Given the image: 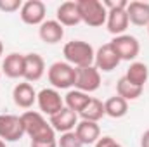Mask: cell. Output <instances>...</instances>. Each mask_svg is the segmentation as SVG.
<instances>
[{"instance_id":"obj_15","label":"cell","mask_w":149,"mask_h":147,"mask_svg":"<svg viewBox=\"0 0 149 147\" xmlns=\"http://www.w3.org/2000/svg\"><path fill=\"white\" fill-rule=\"evenodd\" d=\"M128 24H130V21H128L127 9H113V10H108L106 26H108V31L111 35H114V37L125 35Z\"/></svg>"},{"instance_id":"obj_25","label":"cell","mask_w":149,"mask_h":147,"mask_svg":"<svg viewBox=\"0 0 149 147\" xmlns=\"http://www.w3.org/2000/svg\"><path fill=\"white\" fill-rule=\"evenodd\" d=\"M57 147H83V144L80 142V139L76 137V133L73 130V132L61 133V137L57 140Z\"/></svg>"},{"instance_id":"obj_20","label":"cell","mask_w":149,"mask_h":147,"mask_svg":"<svg viewBox=\"0 0 149 147\" xmlns=\"http://www.w3.org/2000/svg\"><path fill=\"white\" fill-rule=\"evenodd\" d=\"M125 78H127L132 85L144 88V85H146V81H148V78H149L148 66H146L144 62H139V61L132 62V64L128 66L127 73H125Z\"/></svg>"},{"instance_id":"obj_3","label":"cell","mask_w":149,"mask_h":147,"mask_svg":"<svg viewBox=\"0 0 149 147\" xmlns=\"http://www.w3.org/2000/svg\"><path fill=\"white\" fill-rule=\"evenodd\" d=\"M76 5L80 10L81 23H85L87 26L99 28V26L106 24L108 9L104 7V3L101 0H76Z\"/></svg>"},{"instance_id":"obj_23","label":"cell","mask_w":149,"mask_h":147,"mask_svg":"<svg viewBox=\"0 0 149 147\" xmlns=\"http://www.w3.org/2000/svg\"><path fill=\"white\" fill-rule=\"evenodd\" d=\"M81 119H87V121H99V119H102L104 116H106V109H104V102L102 101H99V99H95V97H92L90 99V102L87 104V107L81 111L80 114H78Z\"/></svg>"},{"instance_id":"obj_24","label":"cell","mask_w":149,"mask_h":147,"mask_svg":"<svg viewBox=\"0 0 149 147\" xmlns=\"http://www.w3.org/2000/svg\"><path fill=\"white\" fill-rule=\"evenodd\" d=\"M116 95H120L121 99H125L127 102L128 101H135L142 95V88L141 87H135L132 85L125 76H121L116 83Z\"/></svg>"},{"instance_id":"obj_26","label":"cell","mask_w":149,"mask_h":147,"mask_svg":"<svg viewBox=\"0 0 149 147\" xmlns=\"http://www.w3.org/2000/svg\"><path fill=\"white\" fill-rule=\"evenodd\" d=\"M21 7H23L21 0H0L2 12H16V10H21Z\"/></svg>"},{"instance_id":"obj_7","label":"cell","mask_w":149,"mask_h":147,"mask_svg":"<svg viewBox=\"0 0 149 147\" xmlns=\"http://www.w3.org/2000/svg\"><path fill=\"white\" fill-rule=\"evenodd\" d=\"M111 47L114 49V52L118 54L120 61H134L139 52H141V43L139 40L132 35H120V37H114L109 42Z\"/></svg>"},{"instance_id":"obj_14","label":"cell","mask_w":149,"mask_h":147,"mask_svg":"<svg viewBox=\"0 0 149 147\" xmlns=\"http://www.w3.org/2000/svg\"><path fill=\"white\" fill-rule=\"evenodd\" d=\"M38 37H40L42 42H45L49 45L59 43L64 38V26L61 23H57V19H47L40 24Z\"/></svg>"},{"instance_id":"obj_18","label":"cell","mask_w":149,"mask_h":147,"mask_svg":"<svg viewBox=\"0 0 149 147\" xmlns=\"http://www.w3.org/2000/svg\"><path fill=\"white\" fill-rule=\"evenodd\" d=\"M128 21L135 26H149V3L148 2H128L127 5Z\"/></svg>"},{"instance_id":"obj_21","label":"cell","mask_w":149,"mask_h":147,"mask_svg":"<svg viewBox=\"0 0 149 147\" xmlns=\"http://www.w3.org/2000/svg\"><path fill=\"white\" fill-rule=\"evenodd\" d=\"M90 99L92 97H88V94H85V92H80V90H70L68 94H66V97H64V106L68 107V109L74 111L76 114H80L81 111L87 107V104L90 102Z\"/></svg>"},{"instance_id":"obj_2","label":"cell","mask_w":149,"mask_h":147,"mask_svg":"<svg viewBox=\"0 0 149 147\" xmlns=\"http://www.w3.org/2000/svg\"><path fill=\"white\" fill-rule=\"evenodd\" d=\"M63 55L66 62L71 64L73 68H85V66H94L95 50L88 42L71 40L63 47Z\"/></svg>"},{"instance_id":"obj_31","label":"cell","mask_w":149,"mask_h":147,"mask_svg":"<svg viewBox=\"0 0 149 147\" xmlns=\"http://www.w3.org/2000/svg\"><path fill=\"white\" fill-rule=\"evenodd\" d=\"M2 54H3V43L0 42V55H2Z\"/></svg>"},{"instance_id":"obj_9","label":"cell","mask_w":149,"mask_h":147,"mask_svg":"<svg viewBox=\"0 0 149 147\" xmlns=\"http://www.w3.org/2000/svg\"><path fill=\"white\" fill-rule=\"evenodd\" d=\"M45 14H47V7L42 0L23 2V7L19 10L21 21L24 24H30V26H40L45 21Z\"/></svg>"},{"instance_id":"obj_32","label":"cell","mask_w":149,"mask_h":147,"mask_svg":"<svg viewBox=\"0 0 149 147\" xmlns=\"http://www.w3.org/2000/svg\"><path fill=\"white\" fill-rule=\"evenodd\" d=\"M0 147H7V144H5V142H3L2 139H0Z\"/></svg>"},{"instance_id":"obj_8","label":"cell","mask_w":149,"mask_h":147,"mask_svg":"<svg viewBox=\"0 0 149 147\" xmlns=\"http://www.w3.org/2000/svg\"><path fill=\"white\" fill-rule=\"evenodd\" d=\"M37 104L42 114H47L49 118L54 116L56 112L64 107V101L61 97V94L56 88H43L37 94Z\"/></svg>"},{"instance_id":"obj_4","label":"cell","mask_w":149,"mask_h":147,"mask_svg":"<svg viewBox=\"0 0 149 147\" xmlns=\"http://www.w3.org/2000/svg\"><path fill=\"white\" fill-rule=\"evenodd\" d=\"M47 78L52 88L56 90L71 88L74 87V80H76V68L68 64L66 61H57L50 64V68L47 69Z\"/></svg>"},{"instance_id":"obj_27","label":"cell","mask_w":149,"mask_h":147,"mask_svg":"<svg viewBox=\"0 0 149 147\" xmlns=\"http://www.w3.org/2000/svg\"><path fill=\"white\" fill-rule=\"evenodd\" d=\"M102 3H104V7L108 10H113V9H127V5H128L127 0H104Z\"/></svg>"},{"instance_id":"obj_11","label":"cell","mask_w":149,"mask_h":147,"mask_svg":"<svg viewBox=\"0 0 149 147\" xmlns=\"http://www.w3.org/2000/svg\"><path fill=\"white\" fill-rule=\"evenodd\" d=\"M49 123L54 128V132H61V133L73 132L78 125V114L64 106L59 112H56L54 116L49 118Z\"/></svg>"},{"instance_id":"obj_16","label":"cell","mask_w":149,"mask_h":147,"mask_svg":"<svg viewBox=\"0 0 149 147\" xmlns=\"http://www.w3.org/2000/svg\"><path fill=\"white\" fill-rule=\"evenodd\" d=\"M76 137L80 139V142L83 146H92L101 139V128L95 121H87V119H80L76 128H74Z\"/></svg>"},{"instance_id":"obj_19","label":"cell","mask_w":149,"mask_h":147,"mask_svg":"<svg viewBox=\"0 0 149 147\" xmlns=\"http://www.w3.org/2000/svg\"><path fill=\"white\" fill-rule=\"evenodd\" d=\"M2 73L7 78H23V74H24V55L17 54V52L5 55V59L2 62Z\"/></svg>"},{"instance_id":"obj_33","label":"cell","mask_w":149,"mask_h":147,"mask_svg":"<svg viewBox=\"0 0 149 147\" xmlns=\"http://www.w3.org/2000/svg\"><path fill=\"white\" fill-rule=\"evenodd\" d=\"M148 33H149V26H148Z\"/></svg>"},{"instance_id":"obj_28","label":"cell","mask_w":149,"mask_h":147,"mask_svg":"<svg viewBox=\"0 0 149 147\" xmlns=\"http://www.w3.org/2000/svg\"><path fill=\"white\" fill-rule=\"evenodd\" d=\"M94 147H121L113 137H101L95 144H94Z\"/></svg>"},{"instance_id":"obj_1","label":"cell","mask_w":149,"mask_h":147,"mask_svg":"<svg viewBox=\"0 0 149 147\" xmlns=\"http://www.w3.org/2000/svg\"><path fill=\"white\" fill-rule=\"evenodd\" d=\"M21 121L24 126V133L31 139V142H50L56 140V132L50 123L43 118L42 112L26 111L21 114Z\"/></svg>"},{"instance_id":"obj_13","label":"cell","mask_w":149,"mask_h":147,"mask_svg":"<svg viewBox=\"0 0 149 147\" xmlns=\"http://www.w3.org/2000/svg\"><path fill=\"white\" fill-rule=\"evenodd\" d=\"M12 99H14V104L21 109H30L35 102H37V92L33 88L31 83L28 81H23V83H17L12 90Z\"/></svg>"},{"instance_id":"obj_30","label":"cell","mask_w":149,"mask_h":147,"mask_svg":"<svg viewBox=\"0 0 149 147\" xmlns=\"http://www.w3.org/2000/svg\"><path fill=\"white\" fill-rule=\"evenodd\" d=\"M141 147H149V130H146L141 137Z\"/></svg>"},{"instance_id":"obj_22","label":"cell","mask_w":149,"mask_h":147,"mask_svg":"<svg viewBox=\"0 0 149 147\" xmlns=\"http://www.w3.org/2000/svg\"><path fill=\"white\" fill-rule=\"evenodd\" d=\"M104 109H106V116L120 119L128 112V102L125 99H121L120 95H113L104 102Z\"/></svg>"},{"instance_id":"obj_10","label":"cell","mask_w":149,"mask_h":147,"mask_svg":"<svg viewBox=\"0 0 149 147\" xmlns=\"http://www.w3.org/2000/svg\"><path fill=\"white\" fill-rule=\"evenodd\" d=\"M120 57L118 54L114 52V49L111 47V43H104L102 47H99L95 50V59H94V66L102 71V73H109L113 69L118 68L120 64Z\"/></svg>"},{"instance_id":"obj_29","label":"cell","mask_w":149,"mask_h":147,"mask_svg":"<svg viewBox=\"0 0 149 147\" xmlns=\"http://www.w3.org/2000/svg\"><path fill=\"white\" fill-rule=\"evenodd\" d=\"M30 147H57V140H50V142H31Z\"/></svg>"},{"instance_id":"obj_34","label":"cell","mask_w":149,"mask_h":147,"mask_svg":"<svg viewBox=\"0 0 149 147\" xmlns=\"http://www.w3.org/2000/svg\"><path fill=\"white\" fill-rule=\"evenodd\" d=\"M0 76H2V71H0Z\"/></svg>"},{"instance_id":"obj_12","label":"cell","mask_w":149,"mask_h":147,"mask_svg":"<svg viewBox=\"0 0 149 147\" xmlns=\"http://www.w3.org/2000/svg\"><path fill=\"white\" fill-rule=\"evenodd\" d=\"M45 73V61L40 54H26L24 55V81L28 83H33V81H38Z\"/></svg>"},{"instance_id":"obj_17","label":"cell","mask_w":149,"mask_h":147,"mask_svg":"<svg viewBox=\"0 0 149 147\" xmlns=\"http://www.w3.org/2000/svg\"><path fill=\"white\" fill-rule=\"evenodd\" d=\"M56 16H57V23H61L63 26H76L81 23L76 2H63L57 7Z\"/></svg>"},{"instance_id":"obj_5","label":"cell","mask_w":149,"mask_h":147,"mask_svg":"<svg viewBox=\"0 0 149 147\" xmlns=\"http://www.w3.org/2000/svg\"><path fill=\"white\" fill-rule=\"evenodd\" d=\"M24 126L21 116L16 114H0V139L3 142H17L23 139Z\"/></svg>"},{"instance_id":"obj_6","label":"cell","mask_w":149,"mask_h":147,"mask_svg":"<svg viewBox=\"0 0 149 147\" xmlns=\"http://www.w3.org/2000/svg\"><path fill=\"white\" fill-rule=\"evenodd\" d=\"M101 87V71L95 66H85V68H76V80H74V88L85 94L95 92Z\"/></svg>"}]
</instances>
